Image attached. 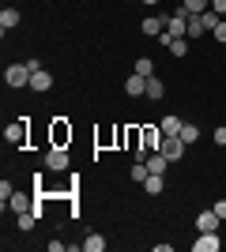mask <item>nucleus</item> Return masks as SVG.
<instances>
[{
    "label": "nucleus",
    "instance_id": "1",
    "mask_svg": "<svg viewBox=\"0 0 226 252\" xmlns=\"http://www.w3.org/2000/svg\"><path fill=\"white\" fill-rule=\"evenodd\" d=\"M31 64L23 61V64H8V68H4V83L8 87H15V91H27V87H31Z\"/></svg>",
    "mask_w": 226,
    "mask_h": 252
},
{
    "label": "nucleus",
    "instance_id": "2",
    "mask_svg": "<svg viewBox=\"0 0 226 252\" xmlns=\"http://www.w3.org/2000/svg\"><path fill=\"white\" fill-rule=\"evenodd\" d=\"M27 128H31V117L8 121V128H4V139H8L11 147H23V143H27Z\"/></svg>",
    "mask_w": 226,
    "mask_h": 252
},
{
    "label": "nucleus",
    "instance_id": "3",
    "mask_svg": "<svg viewBox=\"0 0 226 252\" xmlns=\"http://www.w3.org/2000/svg\"><path fill=\"white\" fill-rule=\"evenodd\" d=\"M45 169H49V173L68 169V147H49L45 151Z\"/></svg>",
    "mask_w": 226,
    "mask_h": 252
},
{
    "label": "nucleus",
    "instance_id": "4",
    "mask_svg": "<svg viewBox=\"0 0 226 252\" xmlns=\"http://www.w3.org/2000/svg\"><path fill=\"white\" fill-rule=\"evenodd\" d=\"M166 34H173V38H189V15H185V11H173L170 19H166Z\"/></svg>",
    "mask_w": 226,
    "mask_h": 252
},
{
    "label": "nucleus",
    "instance_id": "5",
    "mask_svg": "<svg viewBox=\"0 0 226 252\" xmlns=\"http://www.w3.org/2000/svg\"><path fill=\"white\" fill-rule=\"evenodd\" d=\"M185 151H189V143H185L181 136H166V139H162V155L170 158V162H177Z\"/></svg>",
    "mask_w": 226,
    "mask_h": 252
},
{
    "label": "nucleus",
    "instance_id": "6",
    "mask_svg": "<svg viewBox=\"0 0 226 252\" xmlns=\"http://www.w3.org/2000/svg\"><path fill=\"white\" fill-rule=\"evenodd\" d=\"M27 91H34V94H45V91H53V75L45 72V68L31 72V87H27Z\"/></svg>",
    "mask_w": 226,
    "mask_h": 252
},
{
    "label": "nucleus",
    "instance_id": "7",
    "mask_svg": "<svg viewBox=\"0 0 226 252\" xmlns=\"http://www.w3.org/2000/svg\"><path fill=\"white\" fill-rule=\"evenodd\" d=\"M193 249L196 252H219V249H223V237H219L215 230H211V233H200V237L193 241Z\"/></svg>",
    "mask_w": 226,
    "mask_h": 252
},
{
    "label": "nucleus",
    "instance_id": "8",
    "mask_svg": "<svg viewBox=\"0 0 226 252\" xmlns=\"http://www.w3.org/2000/svg\"><path fill=\"white\" fill-rule=\"evenodd\" d=\"M219 222H223V219L215 215V207H211V211H200V215H196V230H200V233H211V230H219Z\"/></svg>",
    "mask_w": 226,
    "mask_h": 252
},
{
    "label": "nucleus",
    "instance_id": "9",
    "mask_svg": "<svg viewBox=\"0 0 226 252\" xmlns=\"http://www.w3.org/2000/svg\"><path fill=\"white\" fill-rule=\"evenodd\" d=\"M143 162H147V169L155 173V177H162V173H166V166H170V158L162 155V151H151V155L143 158Z\"/></svg>",
    "mask_w": 226,
    "mask_h": 252
},
{
    "label": "nucleus",
    "instance_id": "10",
    "mask_svg": "<svg viewBox=\"0 0 226 252\" xmlns=\"http://www.w3.org/2000/svg\"><path fill=\"white\" fill-rule=\"evenodd\" d=\"M125 91H129V98L147 94V75H136V72H132V75H129V83H125Z\"/></svg>",
    "mask_w": 226,
    "mask_h": 252
},
{
    "label": "nucleus",
    "instance_id": "11",
    "mask_svg": "<svg viewBox=\"0 0 226 252\" xmlns=\"http://www.w3.org/2000/svg\"><path fill=\"white\" fill-rule=\"evenodd\" d=\"M159 128H162V136H181V128H185V121H181V117H162V121H159Z\"/></svg>",
    "mask_w": 226,
    "mask_h": 252
},
{
    "label": "nucleus",
    "instance_id": "12",
    "mask_svg": "<svg viewBox=\"0 0 226 252\" xmlns=\"http://www.w3.org/2000/svg\"><path fill=\"white\" fill-rule=\"evenodd\" d=\"M8 207L15 211V215H19V211H34V196H27V192H15V196L8 200Z\"/></svg>",
    "mask_w": 226,
    "mask_h": 252
},
{
    "label": "nucleus",
    "instance_id": "13",
    "mask_svg": "<svg viewBox=\"0 0 226 252\" xmlns=\"http://www.w3.org/2000/svg\"><path fill=\"white\" fill-rule=\"evenodd\" d=\"M19 8H4L0 11V31H15V27H19Z\"/></svg>",
    "mask_w": 226,
    "mask_h": 252
},
{
    "label": "nucleus",
    "instance_id": "14",
    "mask_svg": "<svg viewBox=\"0 0 226 252\" xmlns=\"http://www.w3.org/2000/svg\"><path fill=\"white\" fill-rule=\"evenodd\" d=\"M207 8H211V0H181L177 11H185V15H204Z\"/></svg>",
    "mask_w": 226,
    "mask_h": 252
},
{
    "label": "nucleus",
    "instance_id": "15",
    "mask_svg": "<svg viewBox=\"0 0 226 252\" xmlns=\"http://www.w3.org/2000/svg\"><path fill=\"white\" fill-rule=\"evenodd\" d=\"M65 143H72V128L65 121H57L53 125V147H65Z\"/></svg>",
    "mask_w": 226,
    "mask_h": 252
},
{
    "label": "nucleus",
    "instance_id": "16",
    "mask_svg": "<svg viewBox=\"0 0 226 252\" xmlns=\"http://www.w3.org/2000/svg\"><path fill=\"white\" fill-rule=\"evenodd\" d=\"M140 31L147 34V38H159V34L166 31V19H143V23H140Z\"/></svg>",
    "mask_w": 226,
    "mask_h": 252
},
{
    "label": "nucleus",
    "instance_id": "17",
    "mask_svg": "<svg viewBox=\"0 0 226 252\" xmlns=\"http://www.w3.org/2000/svg\"><path fill=\"white\" fill-rule=\"evenodd\" d=\"M34 222H38V215H34V211H19V215H15V226H19L23 233L34 230Z\"/></svg>",
    "mask_w": 226,
    "mask_h": 252
},
{
    "label": "nucleus",
    "instance_id": "18",
    "mask_svg": "<svg viewBox=\"0 0 226 252\" xmlns=\"http://www.w3.org/2000/svg\"><path fill=\"white\" fill-rule=\"evenodd\" d=\"M162 94H166V87H162V79H159V75H147V98H155V102H159Z\"/></svg>",
    "mask_w": 226,
    "mask_h": 252
},
{
    "label": "nucleus",
    "instance_id": "19",
    "mask_svg": "<svg viewBox=\"0 0 226 252\" xmlns=\"http://www.w3.org/2000/svg\"><path fill=\"white\" fill-rule=\"evenodd\" d=\"M132 72H136V75H155V61H151V57H136Z\"/></svg>",
    "mask_w": 226,
    "mask_h": 252
},
{
    "label": "nucleus",
    "instance_id": "20",
    "mask_svg": "<svg viewBox=\"0 0 226 252\" xmlns=\"http://www.w3.org/2000/svg\"><path fill=\"white\" fill-rule=\"evenodd\" d=\"M162 189H166V181H162V177H155V173H151V177L143 181V192H147V196H159Z\"/></svg>",
    "mask_w": 226,
    "mask_h": 252
},
{
    "label": "nucleus",
    "instance_id": "21",
    "mask_svg": "<svg viewBox=\"0 0 226 252\" xmlns=\"http://www.w3.org/2000/svg\"><path fill=\"white\" fill-rule=\"evenodd\" d=\"M102 249H106V237H102V233H91L83 241V252H102Z\"/></svg>",
    "mask_w": 226,
    "mask_h": 252
},
{
    "label": "nucleus",
    "instance_id": "22",
    "mask_svg": "<svg viewBox=\"0 0 226 252\" xmlns=\"http://www.w3.org/2000/svg\"><path fill=\"white\" fill-rule=\"evenodd\" d=\"M200 34H207L204 19H200V15H189V38H200Z\"/></svg>",
    "mask_w": 226,
    "mask_h": 252
},
{
    "label": "nucleus",
    "instance_id": "23",
    "mask_svg": "<svg viewBox=\"0 0 226 252\" xmlns=\"http://www.w3.org/2000/svg\"><path fill=\"white\" fill-rule=\"evenodd\" d=\"M181 139L189 143V147H193L196 139H200V125H185V128H181Z\"/></svg>",
    "mask_w": 226,
    "mask_h": 252
},
{
    "label": "nucleus",
    "instance_id": "24",
    "mask_svg": "<svg viewBox=\"0 0 226 252\" xmlns=\"http://www.w3.org/2000/svg\"><path fill=\"white\" fill-rule=\"evenodd\" d=\"M166 49H170L173 57H189V42H185V38H173V42L166 45Z\"/></svg>",
    "mask_w": 226,
    "mask_h": 252
},
{
    "label": "nucleus",
    "instance_id": "25",
    "mask_svg": "<svg viewBox=\"0 0 226 252\" xmlns=\"http://www.w3.org/2000/svg\"><path fill=\"white\" fill-rule=\"evenodd\" d=\"M200 19H204V27H207V31H215V27H219V19H223V15H219V11H211V8H207L204 15H200Z\"/></svg>",
    "mask_w": 226,
    "mask_h": 252
},
{
    "label": "nucleus",
    "instance_id": "26",
    "mask_svg": "<svg viewBox=\"0 0 226 252\" xmlns=\"http://www.w3.org/2000/svg\"><path fill=\"white\" fill-rule=\"evenodd\" d=\"M211 34H215V42H219V45H226V19H219V27H215Z\"/></svg>",
    "mask_w": 226,
    "mask_h": 252
},
{
    "label": "nucleus",
    "instance_id": "27",
    "mask_svg": "<svg viewBox=\"0 0 226 252\" xmlns=\"http://www.w3.org/2000/svg\"><path fill=\"white\" fill-rule=\"evenodd\" d=\"M11 196H15V189H11V185H8V181H0V200H4V203H8V200H11Z\"/></svg>",
    "mask_w": 226,
    "mask_h": 252
},
{
    "label": "nucleus",
    "instance_id": "28",
    "mask_svg": "<svg viewBox=\"0 0 226 252\" xmlns=\"http://www.w3.org/2000/svg\"><path fill=\"white\" fill-rule=\"evenodd\" d=\"M215 147H226V125L215 128Z\"/></svg>",
    "mask_w": 226,
    "mask_h": 252
},
{
    "label": "nucleus",
    "instance_id": "29",
    "mask_svg": "<svg viewBox=\"0 0 226 252\" xmlns=\"http://www.w3.org/2000/svg\"><path fill=\"white\" fill-rule=\"evenodd\" d=\"M211 11H219V15L226 19V0H211Z\"/></svg>",
    "mask_w": 226,
    "mask_h": 252
},
{
    "label": "nucleus",
    "instance_id": "30",
    "mask_svg": "<svg viewBox=\"0 0 226 252\" xmlns=\"http://www.w3.org/2000/svg\"><path fill=\"white\" fill-rule=\"evenodd\" d=\"M215 215H219V219L226 222V200H219V203H215Z\"/></svg>",
    "mask_w": 226,
    "mask_h": 252
},
{
    "label": "nucleus",
    "instance_id": "31",
    "mask_svg": "<svg viewBox=\"0 0 226 252\" xmlns=\"http://www.w3.org/2000/svg\"><path fill=\"white\" fill-rule=\"evenodd\" d=\"M140 4H159V0H140Z\"/></svg>",
    "mask_w": 226,
    "mask_h": 252
},
{
    "label": "nucleus",
    "instance_id": "32",
    "mask_svg": "<svg viewBox=\"0 0 226 252\" xmlns=\"http://www.w3.org/2000/svg\"><path fill=\"white\" fill-rule=\"evenodd\" d=\"M223 53H226V45H223Z\"/></svg>",
    "mask_w": 226,
    "mask_h": 252
}]
</instances>
